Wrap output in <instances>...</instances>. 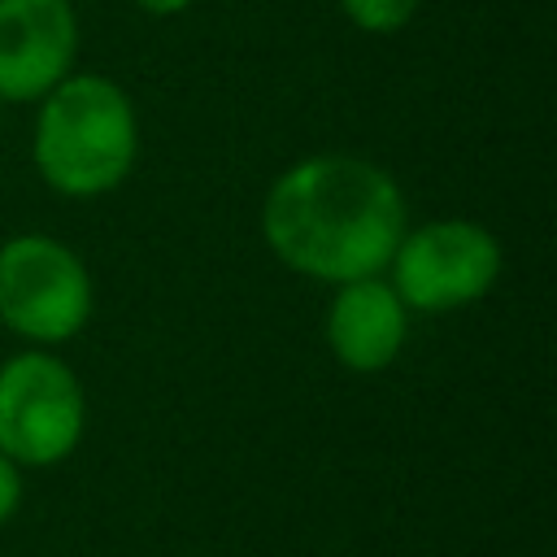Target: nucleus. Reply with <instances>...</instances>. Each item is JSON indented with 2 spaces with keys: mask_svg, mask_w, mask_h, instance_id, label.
<instances>
[{
  "mask_svg": "<svg viewBox=\"0 0 557 557\" xmlns=\"http://www.w3.org/2000/svg\"><path fill=\"white\" fill-rule=\"evenodd\" d=\"M261 231L283 265L339 287L392 261L405 235V196L387 170L361 157H309L270 187Z\"/></svg>",
  "mask_w": 557,
  "mask_h": 557,
  "instance_id": "1",
  "label": "nucleus"
},
{
  "mask_svg": "<svg viewBox=\"0 0 557 557\" xmlns=\"http://www.w3.org/2000/svg\"><path fill=\"white\" fill-rule=\"evenodd\" d=\"M348 22H357L361 30L370 35H387V30H400L413 13H418V0H339Z\"/></svg>",
  "mask_w": 557,
  "mask_h": 557,
  "instance_id": "8",
  "label": "nucleus"
},
{
  "mask_svg": "<svg viewBox=\"0 0 557 557\" xmlns=\"http://www.w3.org/2000/svg\"><path fill=\"white\" fill-rule=\"evenodd\" d=\"M409 331L405 300L383 278H352L335 287V300L326 309V344L339 366L357 374H374L396 361Z\"/></svg>",
  "mask_w": 557,
  "mask_h": 557,
  "instance_id": "7",
  "label": "nucleus"
},
{
  "mask_svg": "<svg viewBox=\"0 0 557 557\" xmlns=\"http://www.w3.org/2000/svg\"><path fill=\"white\" fill-rule=\"evenodd\" d=\"M387 265L405 309L444 313L492 292L500 274V244L479 222L440 218L418 231H405Z\"/></svg>",
  "mask_w": 557,
  "mask_h": 557,
  "instance_id": "5",
  "label": "nucleus"
},
{
  "mask_svg": "<svg viewBox=\"0 0 557 557\" xmlns=\"http://www.w3.org/2000/svg\"><path fill=\"white\" fill-rule=\"evenodd\" d=\"M70 0H0V100L48 96L74 65Z\"/></svg>",
  "mask_w": 557,
  "mask_h": 557,
  "instance_id": "6",
  "label": "nucleus"
},
{
  "mask_svg": "<svg viewBox=\"0 0 557 557\" xmlns=\"http://www.w3.org/2000/svg\"><path fill=\"white\" fill-rule=\"evenodd\" d=\"M139 152L126 91L100 74H65L35 122V165L61 196L113 191Z\"/></svg>",
  "mask_w": 557,
  "mask_h": 557,
  "instance_id": "2",
  "label": "nucleus"
},
{
  "mask_svg": "<svg viewBox=\"0 0 557 557\" xmlns=\"http://www.w3.org/2000/svg\"><path fill=\"white\" fill-rule=\"evenodd\" d=\"M144 13H183L191 0H135Z\"/></svg>",
  "mask_w": 557,
  "mask_h": 557,
  "instance_id": "10",
  "label": "nucleus"
},
{
  "mask_svg": "<svg viewBox=\"0 0 557 557\" xmlns=\"http://www.w3.org/2000/svg\"><path fill=\"white\" fill-rule=\"evenodd\" d=\"M91 318V278L52 235L0 244V322L35 344H61Z\"/></svg>",
  "mask_w": 557,
  "mask_h": 557,
  "instance_id": "4",
  "label": "nucleus"
},
{
  "mask_svg": "<svg viewBox=\"0 0 557 557\" xmlns=\"http://www.w3.org/2000/svg\"><path fill=\"white\" fill-rule=\"evenodd\" d=\"M17 500H22V474H17V466L0 453V527L13 518Z\"/></svg>",
  "mask_w": 557,
  "mask_h": 557,
  "instance_id": "9",
  "label": "nucleus"
},
{
  "mask_svg": "<svg viewBox=\"0 0 557 557\" xmlns=\"http://www.w3.org/2000/svg\"><path fill=\"white\" fill-rule=\"evenodd\" d=\"M87 405L74 370L52 352L0 366V453L13 466H57L83 440Z\"/></svg>",
  "mask_w": 557,
  "mask_h": 557,
  "instance_id": "3",
  "label": "nucleus"
}]
</instances>
